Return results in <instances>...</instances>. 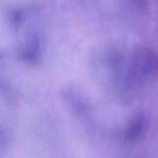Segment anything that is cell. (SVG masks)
<instances>
[{
  "instance_id": "cell-1",
  "label": "cell",
  "mask_w": 158,
  "mask_h": 158,
  "mask_svg": "<svg viewBox=\"0 0 158 158\" xmlns=\"http://www.w3.org/2000/svg\"><path fill=\"white\" fill-rule=\"evenodd\" d=\"M144 125V118L142 115L136 116L132 120L127 129L126 136L129 140L134 141L140 136Z\"/></svg>"
}]
</instances>
